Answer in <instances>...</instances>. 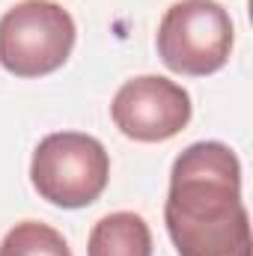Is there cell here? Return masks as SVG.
Returning a JSON list of instances; mask_svg holds the SVG:
<instances>
[{
  "label": "cell",
  "mask_w": 253,
  "mask_h": 256,
  "mask_svg": "<svg viewBox=\"0 0 253 256\" xmlns=\"http://www.w3.org/2000/svg\"><path fill=\"white\" fill-rule=\"evenodd\" d=\"M164 220L179 256H253L242 164L226 143H190L173 161Z\"/></svg>",
  "instance_id": "obj_1"
},
{
  "label": "cell",
  "mask_w": 253,
  "mask_h": 256,
  "mask_svg": "<svg viewBox=\"0 0 253 256\" xmlns=\"http://www.w3.org/2000/svg\"><path fill=\"white\" fill-rule=\"evenodd\" d=\"M110 179L108 149L80 131H57L39 140L30 161V182L42 200L60 208L96 202Z\"/></svg>",
  "instance_id": "obj_2"
},
{
  "label": "cell",
  "mask_w": 253,
  "mask_h": 256,
  "mask_svg": "<svg viewBox=\"0 0 253 256\" xmlns=\"http://www.w3.org/2000/svg\"><path fill=\"white\" fill-rule=\"evenodd\" d=\"M232 18L218 0H179L158 24V57L176 74L206 78L230 63Z\"/></svg>",
  "instance_id": "obj_3"
},
{
  "label": "cell",
  "mask_w": 253,
  "mask_h": 256,
  "mask_svg": "<svg viewBox=\"0 0 253 256\" xmlns=\"http://www.w3.org/2000/svg\"><path fill=\"white\" fill-rule=\"evenodd\" d=\"M74 18L54 0H21L0 18V66L15 78H45L72 57Z\"/></svg>",
  "instance_id": "obj_4"
},
{
  "label": "cell",
  "mask_w": 253,
  "mask_h": 256,
  "mask_svg": "<svg viewBox=\"0 0 253 256\" xmlns=\"http://www.w3.org/2000/svg\"><path fill=\"white\" fill-rule=\"evenodd\" d=\"M194 104L185 86L161 74L126 80L110 104L114 126L137 143H164L190 122Z\"/></svg>",
  "instance_id": "obj_5"
},
{
  "label": "cell",
  "mask_w": 253,
  "mask_h": 256,
  "mask_svg": "<svg viewBox=\"0 0 253 256\" xmlns=\"http://www.w3.org/2000/svg\"><path fill=\"white\" fill-rule=\"evenodd\" d=\"M86 256H152L149 224L134 212L104 214L90 232Z\"/></svg>",
  "instance_id": "obj_6"
},
{
  "label": "cell",
  "mask_w": 253,
  "mask_h": 256,
  "mask_svg": "<svg viewBox=\"0 0 253 256\" xmlns=\"http://www.w3.org/2000/svg\"><path fill=\"white\" fill-rule=\"evenodd\" d=\"M0 256H72V250L54 226L42 220H21L3 236Z\"/></svg>",
  "instance_id": "obj_7"
}]
</instances>
